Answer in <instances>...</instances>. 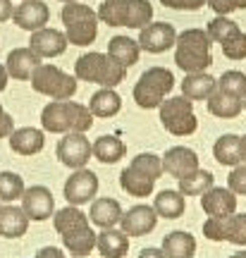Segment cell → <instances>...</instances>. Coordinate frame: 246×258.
<instances>
[{
    "label": "cell",
    "instance_id": "obj_1",
    "mask_svg": "<svg viewBox=\"0 0 246 258\" xmlns=\"http://www.w3.org/2000/svg\"><path fill=\"white\" fill-rule=\"evenodd\" d=\"M53 225L63 237L65 249L72 256H89L96 249V232H93L89 215L79 211V206H67L53 215Z\"/></svg>",
    "mask_w": 246,
    "mask_h": 258
},
{
    "label": "cell",
    "instance_id": "obj_2",
    "mask_svg": "<svg viewBox=\"0 0 246 258\" xmlns=\"http://www.w3.org/2000/svg\"><path fill=\"white\" fill-rule=\"evenodd\" d=\"M41 127L50 134H67V132H82L86 134L93 127V115L89 105L74 101H50L41 110Z\"/></svg>",
    "mask_w": 246,
    "mask_h": 258
},
{
    "label": "cell",
    "instance_id": "obj_3",
    "mask_svg": "<svg viewBox=\"0 0 246 258\" xmlns=\"http://www.w3.org/2000/svg\"><path fill=\"white\" fill-rule=\"evenodd\" d=\"M210 36L203 29H184L182 34H177L174 43V62L184 72H206L213 64L210 55Z\"/></svg>",
    "mask_w": 246,
    "mask_h": 258
},
{
    "label": "cell",
    "instance_id": "obj_4",
    "mask_svg": "<svg viewBox=\"0 0 246 258\" xmlns=\"http://www.w3.org/2000/svg\"><path fill=\"white\" fill-rule=\"evenodd\" d=\"M96 15L108 27L144 29L153 19V5L148 0H103Z\"/></svg>",
    "mask_w": 246,
    "mask_h": 258
},
{
    "label": "cell",
    "instance_id": "obj_5",
    "mask_svg": "<svg viewBox=\"0 0 246 258\" xmlns=\"http://www.w3.org/2000/svg\"><path fill=\"white\" fill-rule=\"evenodd\" d=\"M127 70L119 62H115L108 53H84L74 62V77L79 82L98 84L105 89H115L125 79Z\"/></svg>",
    "mask_w": 246,
    "mask_h": 258
},
{
    "label": "cell",
    "instance_id": "obj_6",
    "mask_svg": "<svg viewBox=\"0 0 246 258\" xmlns=\"http://www.w3.org/2000/svg\"><path fill=\"white\" fill-rule=\"evenodd\" d=\"M63 24H65V36L67 43L72 46H89L98 36V15L93 12L89 5L84 3H65L63 5Z\"/></svg>",
    "mask_w": 246,
    "mask_h": 258
},
{
    "label": "cell",
    "instance_id": "obj_7",
    "mask_svg": "<svg viewBox=\"0 0 246 258\" xmlns=\"http://www.w3.org/2000/svg\"><path fill=\"white\" fill-rule=\"evenodd\" d=\"M174 89V77L165 67H151L134 84V101L144 110H153L165 101V96Z\"/></svg>",
    "mask_w": 246,
    "mask_h": 258
},
{
    "label": "cell",
    "instance_id": "obj_8",
    "mask_svg": "<svg viewBox=\"0 0 246 258\" xmlns=\"http://www.w3.org/2000/svg\"><path fill=\"white\" fill-rule=\"evenodd\" d=\"M31 89L41 96H48L53 101H67L77 93V77L63 72L55 64L41 62L31 74Z\"/></svg>",
    "mask_w": 246,
    "mask_h": 258
},
{
    "label": "cell",
    "instance_id": "obj_9",
    "mask_svg": "<svg viewBox=\"0 0 246 258\" xmlns=\"http://www.w3.org/2000/svg\"><path fill=\"white\" fill-rule=\"evenodd\" d=\"M158 112H160V124L172 137H189L199 127V120L194 115V101L184 98V96L165 98L158 105Z\"/></svg>",
    "mask_w": 246,
    "mask_h": 258
},
{
    "label": "cell",
    "instance_id": "obj_10",
    "mask_svg": "<svg viewBox=\"0 0 246 258\" xmlns=\"http://www.w3.org/2000/svg\"><path fill=\"white\" fill-rule=\"evenodd\" d=\"M203 237L210 241H232L237 246H246V213L208 218L203 222Z\"/></svg>",
    "mask_w": 246,
    "mask_h": 258
},
{
    "label": "cell",
    "instance_id": "obj_11",
    "mask_svg": "<svg viewBox=\"0 0 246 258\" xmlns=\"http://www.w3.org/2000/svg\"><path fill=\"white\" fill-rule=\"evenodd\" d=\"M91 156H93L91 144H89L86 134H82V132H67L60 139V144H57V158H60V163L72 167V170L86 167Z\"/></svg>",
    "mask_w": 246,
    "mask_h": 258
},
{
    "label": "cell",
    "instance_id": "obj_12",
    "mask_svg": "<svg viewBox=\"0 0 246 258\" xmlns=\"http://www.w3.org/2000/svg\"><path fill=\"white\" fill-rule=\"evenodd\" d=\"M98 194V177L89 167H79L65 182V199L70 206H84L96 199Z\"/></svg>",
    "mask_w": 246,
    "mask_h": 258
},
{
    "label": "cell",
    "instance_id": "obj_13",
    "mask_svg": "<svg viewBox=\"0 0 246 258\" xmlns=\"http://www.w3.org/2000/svg\"><path fill=\"white\" fill-rule=\"evenodd\" d=\"M174 43H177V31L167 22H151L139 34V48L146 53H153V55L170 50Z\"/></svg>",
    "mask_w": 246,
    "mask_h": 258
},
{
    "label": "cell",
    "instance_id": "obj_14",
    "mask_svg": "<svg viewBox=\"0 0 246 258\" xmlns=\"http://www.w3.org/2000/svg\"><path fill=\"white\" fill-rule=\"evenodd\" d=\"M22 208H24V213L29 215V220L43 222L53 215L55 199L48 186H43V184L29 186V189H24V194H22Z\"/></svg>",
    "mask_w": 246,
    "mask_h": 258
},
{
    "label": "cell",
    "instance_id": "obj_15",
    "mask_svg": "<svg viewBox=\"0 0 246 258\" xmlns=\"http://www.w3.org/2000/svg\"><path fill=\"white\" fill-rule=\"evenodd\" d=\"M163 158V172H167L174 179H182V177L192 175L199 170V156L196 151L189 146H172L165 151Z\"/></svg>",
    "mask_w": 246,
    "mask_h": 258
},
{
    "label": "cell",
    "instance_id": "obj_16",
    "mask_svg": "<svg viewBox=\"0 0 246 258\" xmlns=\"http://www.w3.org/2000/svg\"><path fill=\"white\" fill-rule=\"evenodd\" d=\"M50 19V10L43 0H22L15 12H12V22L24 31H38L43 29Z\"/></svg>",
    "mask_w": 246,
    "mask_h": 258
},
{
    "label": "cell",
    "instance_id": "obj_17",
    "mask_svg": "<svg viewBox=\"0 0 246 258\" xmlns=\"http://www.w3.org/2000/svg\"><path fill=\"white\" fill-rule=\"evenodd\" d=\"M67 36L65 31H57V29H38V31H31V41H29V48L36 53L41 60L43 57H57L67 50Z\"/></svg>",
    "mask_w": 246,
    "mask_h": 258
},
{
    "label": "cell",
    "instance_id": "obj_18",
    "mask_svg": "<svg viewBox=\"0 0 246 258\" xmlns=\"http://www.w3.org/2000/svg\"><path fill=\"white\" fill-rule=\"evenodd\" d=\"M201 208L208 218H225L237 213V194L222 189V186H210L208 191L201 194Z\"/></svg>",
    "mask_w": 246,
    "mask_h": 258
},
{
    "label": "cell",
    "instance_id": "obj_19",
    "mask_svg": "<svg viewBox=\"0 0 246 258\" xmlns=\"http://www.w3.org/2000/svg\"><path fill=\"white\" fill-rule=\"evenodd\" d=\"M155 225H158V213L151 206H134L119 218V227L129 237H144L155 230Z\"/></svg>",
    "mask_w": 246,
    "mask_h": 258
},
{
    "label": "cell",
    "instance_id": "obj_20",
    "mask_svg": "<svg viewBox=\"0 0 246 258\" xmlns=\"http://www.w3.org/2000/svg\"><path fill=\"white\" fill-rule=\"evenodd\" d=\"M41 64V57L31 50V48H15L8 53V60H5V70L12 79H19V82H29L31 74Z\"/></svg>",
    "mask_w": 246,
    "mask_h": 258
},
{
    "label": "cell",
    "instance_id": "obj_21",
    "mask_svg": "<svg viewBox=\"0 0 246 258\" xmlns=\"http://www.w3.org/2000/svg\"><path fill=\"white\" fill-rule=\"evenodd\" d=\"M29 230V215L24 213L22 206L8 203L0 206V237L5 239H19Z\"/></svg>",
    "mask_w": 246,
    "mask_h": 258
},
{
    "label": "cell",
    "instance_id": "obj_22",
    "mask_svg": "<svg viewBox=\"0 0 246 258\" xmlns=\"http://www.w3.org/2000/svg\"><path fill=\"white\" fill-rule=\"evenodd\" d=\"M10 148L19 153V156H36L43 151L46 146V137L43 132L36 127H19V129H12L10 134Z\"/></svg>",
    "mask_w": 246,
    "mask_h": 258
},
{
    "label": "cell",
    "instance_id": "obj_23",
    "mask_svg": "<svg viewBox=\"0 0 246 258\" xmlns=\"http://www.w3.org/2000/svg\"><path fill=\"white\" fill-rule=\"evenodd\" d=\"M96 249L103 258H125L129 251V234L115 227L100 230L96 234Z\"/></svg>",
    "mask_w": 246,
    "mask_h": 258
},
{
    "label": "cell",
    "instance_id": "obj_24",
    "mask_svg": "<svg viewBox=\"0 0 246 258\" xmlns=\"http://www.w3.org/2000/svg\"><path fill=\"white\" fill-rule=\"evenodd\" d=\"M218 89V79L208 72H189L182 82V96L189 101H206Z\"/></svg>",
    "mask_w": 246,
    "mask_h": 258
},
{
    "label": "cell",
    "instance_id": "obj_25",
    "mask_svg": "<svg viewBox=\"0 0 246 258\" xmlns=\"http://www.w3.org/2000/svg\"><path fill=\"white\" fill-rule=\"evenodd\" d=\"M153 211L158 213V218L174 220V218L184 215V211H187V196L179 189H163L155 196Z\"/></svg>",
    "mask_w": 246,
    "mask_h": 258
},
{
    "label": "cell",
    "instance_id": "obj_26",
    "mask_svg": "<svg viewBox=\"0 0 246 258\" xmlns=\"http://www.w3.org/2000/svg\"><path fill=\"white\" fill-rule=\"evenodd\" d=\"M122 206H119L117 199H93L91 211H89V218H91L93 225H98L100 230H108V227H115L122 218Z\"/></svg>",
    "mask_w": 246,
    "mask_h": 258
},
{
    "label": "cell",
    "instance_id": "obj_27",
    "mask_svg": "<svg viewBox=\"0 0 246 258\" xmlns=\"http://www.w3.org/2000/svg\"><path fill=\"white\" fill-rule=\"evenodd\" d=\"M91 151H93V158L100 160L103 165H115L117 160L125 158L127 146H125V141L117 139L115 134H105V137H98L96 141H93Z\"/></svg>",
    "mask_w": 246,
    "mask_h": 258
},
{
    "label": "cell",
    "instance_id": "obj_28",
    "mask_svg": "<svg viewBox=\"0 0 246 258\" xmlns=\"http://www.w3.org/2000/svg\"><path fill=\"white\" fill-rule=\"evenodd\" d=\"M108 55L119 62L125 70L134 67L139 62V55H141V48H139V41L129 36H112L108 43Z\"/></svg>",
    "mask_w": 246,
    "mask_h": 258
},
{
    "label": "cell",
    "instance_id": "obj_29",
    "mask_svg": "<svg viewBox=\"0 0 246 258\" xmlns=\"http://www.w3.org/2000/svg\"><path fill=\"white\" fill-rule=\"evenodd\" d=\"M89 110H91L93 117H115L122 110V98H119V93L115 89L100 86L89 101Z\"/></svg>",
    "mask_w": 246,
    "mask_h": 258
},
{
    "label": "cell",
    "instance_id": "obj_30",
    "mask_svg": "<svg viewBox=\"0 0 246 258\" xmlns=\"http://www.w3.org/2000/svg\"><path fill=\"white\" fill-rule=\"evenodd\" d=\"M206 101H208V112L220 117V120H232V117H237L239 112L244 110V101L241 98H234V96L220 91V89H215Z\"/></svg>",
    "mask_w": 246,
    "mask_h": 258
},
{
    "label": "cell",
    "instance_id": "obj_31",
    "mask_svg": "<svg viewBox=\"0 0 246 258\" xmlns=\"http://www.w3.org/2000/svg\"><path fill=\"white\" fill-rule=\"evenodd\" d=\"M163 251L167 258H194L196 253V237L189 232H170L163 239Z\"/></svg>",
    "mask_w": 246,
    "mask_h": 258
},
{
    "label": "cell",
    "instance_id": "obj_32",
    "mask_svg": "<svg viewBox=\"0 0 246 258\" xmlns=\"http://www.w3.org/2000/svg\"><path fill=\"white\" fill-rule=\"evenodd\" d=\"M119 186L129 194V196H137V199H144V196H151L155 186V179H151L148 175L139 172L134 167H125L119 172Z\"/></svg>",
    "mask_w": 246,
    "mask_h": 258
},
{
    "label": "cell",
    "instance_id": "obj_33",
    "mask_svg": "<svg viewBox=\"0 0 246 258\" xmlns=\"http://www.w3.org/2000/svg\"><path fill=\"white\" fill-rule=\"evenodd\" d=\"M213 156L220 165L234 167L241 163V137L237 134H222L213 146Z\"/></svg>",
    "mask_w": 246,
    "mask_h": 258
},
{
    "label": "cell",
    "instance_id": "obj_34",
    "mask_svg": "<svg viewBox=\"0 0 246 258\" xmlns=\"http://www.w3.org/2000/svg\"><path fill=\"white\" fill-rule=\"evenodd\" d=\"M179 182V191L184 196H201L203 191H208L210 186H213V172L210 170H196L192 175L182 177V179H177Z\"/></svg>",
    "mask_w": 246,
    "mask_h": 258
},
{
    "label": "cell",
    "instance_id": "obj_35",
    "mask_svg": "<svg viewBox=\"0 0 246 258\" xmlns=\"http://www.w3.org/2000/svg\"><path fill=\"white\" fill-rule=\"evenodd\" d=\"M208 36H210V41H215V43H225L227 38H232V36H237L239 31V24L237 22H232V19H227L225 15H218L215 19H210L208 22Z\"/></svg>",
    "mask_w": 246,
    "mask_h": 258
},
{
    "label": "cell",
    "instance_id": "obj_36",
    "mask_svg": "<svg viewBox=\"0 0 246 258\" xmlns=\"http://www.w3.org/2000/svg\"><path fill=\"white\" fill-rule=\"evenodd\" d=\"M24 179L17 172H0V201L15 203L24 194Z\"/></svg>",
    "mask_w": 246,
    "mask_h": 258
},
{
    "label": "cell",
    "instance_id": "obj_37",
    "mask_svg": "<svg viewBox=\"0 0 246 258\" xmlns=\"http://www.w3.org/2000/svg\"><path fill=\"white\" fill-rule=\"evenodd\" d=\"M218 89L220 91L229 93L234 98H241L244 101L246 96V74L244 72H237V70H227L222 72V77L218 79Z\"/></svg>",
    "mask_w": 246,
    "mask_h": 258
},
{
    "label": "cell",
    "instance_id": "obj_38",
    "mask_svg": "<svg viewBox=\"0 0 246 258\" xmlns=\"http://www.w3.org/2000/svg\"><path fill=\"white\" fill-rule=\"evenodd\" d=\"M129 167L148 175L151 179H160L163 177V158L155 156V153H139L137 158H132Z\"/></svg>",
    "mask_w": 246,
    "mask_h": 258
},
{
    "label": "cell",
    "instance_id": "obj_39",
    "mask_svg": "<svg viewBox=\"0 0 246 258\" xmlns=\"http://www.w3.org/2000/svg\"><path fill=\"white\" fill-rule=\"evenodd\" d=\"M222 48V55L229 57V60H244L246 57V34L244 31H239L237 36L227 38L225 43H220Z\"/></svg>",
    "mask_w": 246,
    "mask_h": 258
},
{
    "label": "cell",
    "instance_id": "obj_40",
    "mask_svg": "<svg viewBox=\"0 0 246 258\" xmlns=\"http://www.w3.org/2000/svg\"><path fill=\"white\" fill-rule=\"evenodd\" d=\"M227 189L234 191L237 196H246V165H234V170L227 177Z\"/></svg>",
    "mask_w": 246,
    "mask_h": 258
},
{
    "label": "cell",
    "instance_id": "obj_41",
    "mask_svg": "<svg viewBox=\"0 0 246 258\" xmlns=\"http://www.w3.org/2000/svg\"><path fill=\"white\" fill-rule=\"evenodd\" d=\"M215 15H229L234 10H246V0H208Z\"/></svg>",
    "mask_w": 246,
    "mask_h": 258
},
{
    "label": "cell",
    "instance_id": "obj_42",
    "mask_svg": "<svg viewBox=\"0 0 246 258\" xmlns=\"http://www.w3.org/2000/svg\"><path fill=\"white\" fill-rule=\"evenodd\" d=\"M165 8H172V10H189V12H194V10H201L208 0H160Z\"/></svg>",
    "mask_w": 246,
    "mask_h": 258
},
{
    "label": "cell",
    "instance_id": "obj_43",
    "mask_svg": "<svg viewBox=\"0 0 246 258\" xmlns=\"http://www.w3.org/2000/svg\"><path fill=\"white\" fill-rule=\"evenodd\" d=\"M12 129H15V120H12L8 112H5V108L0 105V139H8L10 134H12Z\"/></svg>",
    "mask_w": 246,
    "mask_h": 258
},
{
    "label": "cell",
    "instance_id": "obj_44",
    "mask_svg": "<svg viewBox=\"0 0 246 258\" xmlns=\"http://www.w3.org/2000/svg\"><path fill=\"white\" fill-rule=\"evenodd\" d=\"M34 258H65V253L60 249H55V246H43Z\"/></svg>",
    "mask_w": 246,
    "mask_h": 258
},
{
    "label": "cell",
    "instance_id": "obj_45",
    "mask_svg": "<svg viewBox=\"0 0 246 258\" xmlns=\"http://www.w3.org/2000/svg\"><path fill=\"white\" fill-rule=\"evenodd\" d=\"M12 12H15L12 0H0V22H8V19L12 17Z\"/></svg>",
    "mask_w": 246,
    "mask_h": 258
},
{
    "label": "cell",
    "instance_id": "obj_46",
    "mask_svg": "<svg viewBox=\"0 0 246 258\" xmlns=\"http://www.w3.org/2000/svg\"><path fill=\"white\" fill-rule=\"evenodd\" d=\"M139 258H167V256H165V251H163V249L148 246V249H144L141 253H139Z\"/></svg>",
    "mask_w": 246,
    "mask_h": 258
},
{
    "label": "cell",
    "instance_id": "obj_47",
    "mask_svg": "<svg viewBox=\"0 0 246 258\" xmlns=\"http://www.w3.org/2000/svg\"><path fill=\"white\" fill-rule=\"evenodd\" d=\"M8 79H10V74H8V70H5V64H0V91L8 89Z\"/></svg>",
    "mask_w": 246,
    "mask_h": 258
},
{
    "label": "cell",
    "instance_id": "obj_48",
    "mask_svg": "<svg viewBox=\"0 0 246 258\" xmlns=\"http://www.w3.org/2000/svg\"><path fill=\"white\" fill-rule=\"evenodd\" d=\"M241 163L246 165V137H241Z\"/></svg>",
    "mask_w": 246,
    "mask_h": 258
},
{
    "label": "cell",
    "instance_id": "obj_49",
    "mask_svg": "<svg viewBox=\"0 0 246 258\" xmlns=\"http://www.w3.org/2000/svg\"><path fill=\"white\" fill-rule=\"evenodd\" d=\"M229 258H246V253H244V251H241V253H232Z\"/></svg>",
    "mask_w": 246,
    "mask_h": 258
},
{
    "label": "cell",
    "instance_id": "obj_50",
    "mask_svg": "<svg viewBox=\"0 0 246 258\" xmlns=\"http://www.w3.org/2000/svg\"><path fill=\"white\" fill-rule=\"evenodd\" d=\"M60 3H72V0H60Z\"/></svg>",
    "mask_w": 246,
    "mask_h": 258
},
{
    "label": "cell",
    "instance_id": "obj_51",
    "mask_svg": "<svg viewBox=\"0 0 246 258\" xmlns=\"http://www.w3.org/2000/svg\"><path fill=\"white\" fill-rule=\"evenodd\" d=\"M244 110H246V96H244Z\"/></svg>",
    "mask_w": 246,
    "mask_h": 258
},
{
    "label": "cell",
    "instance_id": "obj_52",
    "mask_svg": "<svg viewBox=\"0 0 246 258\" xmlns=\"http://www.w3.org/2000/svg\"><path fill=\"white\" fill-rule=\"evenodd\" d=\"M72 258H86V256H72Z\"/></svg>",
    "mask_w": 246,
    "mask_h": 258
}]
</instances>
